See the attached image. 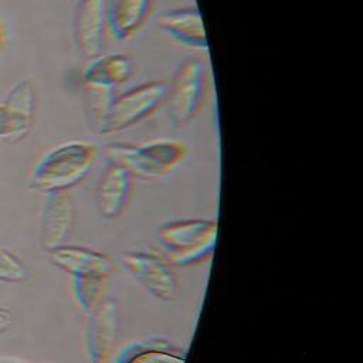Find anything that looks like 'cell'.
Returning a JSON list of instances; mask_svg holds the SVG:
<instances>
[{
  "instance_id": "1",
  "label": "cell",
  "mask_w": 363,
  "mask_h": 363,
  "mask_svg": "<svg viewBox=\"0 0 363 363\" xmlns=\"http://www.w3.org/2000/svg\"><path fill=\"white\" fill-rule=\"evenodd\" d=\"M96 147L84 140L61 143L47 152L33 167L28 187L41 193L62 191L78 184L91 170Z\"/></svg>"
},
{
  "instance_id": "2",
  "label": "cell",
  "mask_w": 363,
  "mask_h": 363,
  "mask_svg": "<svg viewBox=\"0 0 363 363\" xmlns=\"http://www.w3.org/2000/svg\"><path fill=\"white\" fill-rule=\"evenodd\" d=\"M108 160L125 167L133 179L156 182L172 174L186 159L187 147L180 140L156 139L145 143H111Z\"/></svg>"
},
{
  "instance_id": "3",
  "label": "cell",
  "mask_w": 363,
  "mask_h": 363,
  "mask_svg": "<svg viewBox=\"0 0 363 363\" xmlns=\"http://www.w3.org/2000/svg\"><path fill=\"white\" fill-rule=\"evenodd\" d=\"M217 220L180 218L163 223L157 240L169 252L167 261L176 267H193L204 262L214 251Z\"/></svg>"
},
{
  "instance_id": "4",
  "label": "cell",
  "mask_w": 363,
  "mask_h": 363,
  "mask_svg": "<svg viewBox=\"0 0 363 363\" xmlns=\"http://www.w3.org/2000/svg\"><path fill=\"white\" fill-rule=\"evenodd\" d=\"M207 89V67L199 57L184 60L167 84L164 104L174 126L189 123L200 111Z\"/></svg>"
},
{
  "instance_id": "5",
  "label": "cell",
  "mask_w": 363,
  "mask_h": 363,
  "mask_svg": "<svg viewBox=\"0 0 363 363\" xmlns=\"http://www.w3.org/2000/svg\"><path fill=\"white\" fill-rule=\"evenodd\" d=\"M167 96V82L149 81L115 95L105 126V135L116 133L152 115Z\"/></svg>"
},
{
  "instance_id": "6",
  "label": "cell",
  "mask_w": 363,
  "mask_h": 363,
  "mask_svg": "<svg viewBox=\"0 0 363 363\" xmlns=\"http://www.w3.org/2000/svg\"><path fill=\"white\" fill-rule=\"evenodd\" d=\"M129 274L156 299L172 301L177 294V277L173 265L156 251L136 250L122 255Z\"/></svg>"
},
{
  "instance_id": "7",
  "label": "cell",
  "mask_w": 363,
  "mask_h": 363,
  "mask_svg": "<svg viewBox=\"0 0 363 363\" xmlns=\"http://www.w3.org/2000/svg\"><path fill=\"white\" fill-rule=\"evenodd\" d=\"M121 329V306L108 298L104 305L88 316L85 332L86 354L91 363H108L116 349Z\"/></svg>"
},
{
  "instance_id": "8",
  "label": "cell",
  "mask_w": 363,
  "mask_h": 363,
  "mask_svg": "<svg viewBox=\"0 0 363 363\" xmlns=\"http://www.w3.org/2000/svg\"><path fill=\"white\" fill-rule=\"evenodd\" d=\"M108 33L106 0H79L74 14V40L86 58L101 55Z\"/></svg>"
},
{
  "instance_id": "9",
  "label": "cell",
  "mask_w": 363,
  "mask_h": 363,
  "mask_svg": "<svg viewBox=\"0 0 363 363\" xmlns=\"http://www.w3.org/2000/svg\"><path fill=\"white\" fill-rule=\"evenodd\" d=\"M133 180L135 179L125 167L112 160H106L95 194L96 210L102 218L113 220L125 211L130 200Z\"/></svg>"
},
{
  "instance_id": "10",
  "label": "cell",
  "mask_w": 363,
  "mask_h": 363,
  "mask_svg": "<svg viewBox=\"0 0 363 363\" xmlns=\"http://www.w3.org/2000/svg\"><path fill=\"white\" fill-rule=\"evenodd\" d=\"M48 262L69 274L71 277L79 275H106L113 272V261L109 255L79 245L61 244L47 250Z\"/></svg>"
},
{
  "instance_id": "11",
  "label": "cell",
  "mask_w": 363,
  "mask_h": 363,
  "mask_svg": "<svg viewBox=\"0 0 363 363\" xmlns=\"http://www.w3.org/2000/svg\"><path fill=\"white\" fill-rule=\"evenodd\" d=\"M74 224V201L67 190L45 194L41 211V238L47 250L65 244Z\"/></svg>"
},
{
  "instance_id": "12",
  "label": "cell",
  "mask_w": 363,
  "mask_h": 363,
  "mask_svg": "<svg viewBox=\"0 0 363 363\" xmlns=\"http://www.w3.org/2000/svg\"><path fill=\"white\" fill-rule=\"evenodd\" d=\"M157 27L176 43L206 51L208 48L204 23L199 9L184 7L167 10L157 18Z\"/></svg>"
},
{
  "instance_id": "13",
  "label": "cell",
  "mask_w": 363,
  "mask_h": 363,
  "mask_svg": "<svg viewBox=\"0 0 363 363\" xmlns=\"http://www.w3.org/2000/svg\"><path fill=\"white\" fill-rule=\"evenodd\" d=\"M155 0H106L108 33L116 41L133 37L149 18Z\"/></svg>"
},
{
  "instance_id": "14",
  "label": "cell",
  "mask_w": 363,
  "mask_h": 363,
  "mask_svg": "<svg viewBox=\"0 0 363 363\" xmlns=\"http://www.w3.org/2000/svg\"><path fill=\"white\" fill-rule=\"evenodd\" d=\"M133 74V61L125 54H106L92 58L82 72V84L115 89Z\"/></svg>"
},
{
  "instance_id": "15",
  "label": "cell",
  "mask_w": 363,
  "mask_h": 363,
  "mask_svg": "<svg viewBox=\"0 0 363 363\" xmlns=\"http://www.w3.org/2000/svg\"><path fill=\"white\" fill-rule=\"evenodd\" d=\"M183 347L159 337L132 342L122 347L115 363H184Z\"/></svg>"
},
{
  "instance_id": "16",
  "label": "cell",
  "mask_w": 363,
  "mask_h": 363,
  "mask_svg": "<svg viewBox=\"0 0 363 363\" xmlns=\"http://www.w3.org/2000/svg\"><path fill=\"white\" fill-rule=\"evenodd\" d=\"M109 277L79 275L72 277V295L78 308L86 316L99 309L108 299Z\"/></svg>"
},
{
  "instance_id": "17",
  "label": "cell",
  "mask_w": 363,
  "mask_h": 363,
  "mask_svg": "<svg viewBox=\"0 0 363 363\" xmlns=\"http://www.w3.org/2000/svg\"><path fill=\"white\" fill-rule=\"evenodd\" d=\"M85 89V112L86 121L95 133L105 135L106 119L111 108V102L115 96L113 89L84 85Z\"/></svg>"
},
{
  "instance_id": "18",
  "label": "cell",
  "mask_w": 363,
  "mask_h": 363,
  "mask_svg": "<svg viewBox=\"0 0 363 363\" xmlns=\"http://www.w3.org/2000/svg\"><path fill=\"white\" fill-rule=\"evenodd\" d=\"M34 113L20 109L9 101L0 102V140H20L31 129Z\"/></svg>"
},
{
  "instance_id": "19",
  "label": "cell",
  "mask_w": 363,
  "mask_h": 363,
  "mask_svg": "<svg viewBox=\"0 0 363 363\" xmlns=\"http://www.w3.org/2000/svg\"><path fill=\"white\" fill-rule=\"evenodd\" d=\"M27 279L24 262L9 248L0 245V282L20 284Z\"/></svg>"
},
{
  "instance_id": "20",
  "label": "cell",
  "mask_w": 363,
  "mask_h": 363,
  "mask_svg": "<svg viewBox=\"0 0 363 363\" xmlns=\"http://www.w3.org/2000/svg\"><path fill=\"white\" fill-rule=\"evenodd\" d=\"M13 325V315L11 311L6 306L0 305V335H4L11 329Z\"/></svg>"
},
{
  "instance_id": "21",
  "label": "cell",
  "mask_w": 363,
  "mask_h": 363,
  "mask_svg": "<svg viewBox=\"0 0 363 363\" xmlns=\"http://www.w3.org/2000/svg\"><path fill=\"white\" fill-rule=\"evenodd\" d=\"M4 48H6V31H4V27H3L1 18H0V58L4 52Z\"/></svg>"
},
{
  "instance_id": "22",
  "label": "cell",
  "mask_w": 363,
  "mask_h": 363,
  "mask_svg": "<svg viewBox=\"0 0 363 363\" xmlns=\"http://www.w3.org/2000/svg\"><path fill=\"white\" fill-rule=\"evenodd\" d=\"M0 363H20L16 360H9V359H0Z\"/></svg>"
}]
</instances>
